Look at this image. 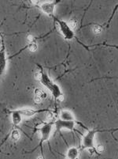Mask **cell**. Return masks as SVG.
Returning a JSON list of instances; mask_svg holds the SVG:
<instances>
[{"instance_id": "18", "label": "cell", "mask_w": 118, "mask_h": 159, "mask_svg": "<svg viewBox=\"0 0 118 159\" xmlns=\"http://www.w3.org/2000/svg\"><path fill=\"white\" fill-rule=\"evenodd\" d=\"M32 1H33V3H38V0H32Z\"/></svg>"}, {"instance_id": "15", "label": "cell", "mask_w": 118, "mask_h": 159, "mask_svg": "<svg viewBox=\"0 0 118 159\" xmlns=\"http://www.w3.org/2000/svg\"><path fill=\"white\" fill-rule=\"evenodd\" d=\"M77 24H78L77 20L75 19V18H71L70 21H69V25H70V27L73 29V30L77 28Z\"/></svg>"}, {"instance_id": "2", "label": "cell", "mask_w": 118, "mask_h": 159, "mask_svg": "<svg viewBox=\"0 0 118 159\" xmlns=\"http://www.w3.org/2000/svg\"><path fill=\"white\" fill-rule=\"evenodd\" d=\"M54 18V20H55V21L58 24L61 33L62 34V36L64 37L65 40H67V41L73 40L75 36H74L73 29L71 28L70 25H69L67 22H65V21L61 20V19H58L57 18Z\"/></svg>"}, {"instance_id": "3", "label": "cell", "mask_w": 118, "mask_h": 159, "mask_svg": "<svg viewBox=\"0 0 118 159\" xmlns=\"http://www.w3.org/2000/svg\"><path fill=\"white\" fill-rule=\"evenodd\" d=\"M54 124L53 121H49L47 123L43 124L42 126L39 128V131L40 133V141L38 147H42V145L44 142L47 141L50 139L51 131H52V127Z\"/></svg>"}, {"instance_id": "10", "label": "cell", "mask_w": 118, "mask_h": 159, "mask_svg": "<svg viewBox=\"0 0 118 159\" xmlns=\"http://www.w3.org/2000/svg\"><path fill=\"white\" fill-rule=\"evenodd\" d=\"M8 112H9V113H11L13 125L17 126V125H18V124L21 122V120H22L23 116H21L16 109L15 110H13V111H9Z\"/></svg>"}, {"instance_id": "7", "label": "cell", "mask_w": 118, "mask_h": 159, "mask_svg": "<svg viewBox=\"0 0 118 159\" xmlns=\"http://www.w3.org/2000/svg\"><path fill=\"white\" fill-rule=\"evenodd\" d=\"M56 4H57L56 2H45V3H43L42 4H40V8L46 14L53 16Z\"/></svg>"}, {"instance_id": "16", "label": "cell", "mask_w": 118, "mask_h": 159, "mask_svg": "<svg viewBox=\"0 0 118 159\" xmlns=\"http://www.w3.org/2000/svg\"><path fill=\"white\" fill-rule=\"evenodd\" d=\"M92 31L95 34H100L102 31V27L100 25H95V26H93V28H92Z\"/></svg>"}, {"instance_id": "14", "label": "cell", "mask_w": 118, "mask_h": 159, "mask_svg": "<svg viewBox=\"0 0 118 159\" xmlns=\"http://www.w3.org/2000/svg\"><path fill=\"white\" fill-rule=\"evenodd\" d=\"M28 49L31 51V52H35V51L37 50V44L35 43V41H32V42H30V43H28Z\"/></svg>"}, {"instance_id": "13", "label": "cell", "mask_w": 118, "mask_h": 159, "mask_svg": "<svg viewBox=\"0 0 118 159\" xmlns=\"http://www.w3.org/2000/svg\"><path fill=\"white\" fill-rule=\"evenodd\" d=\"M20 131H18V130H17V129H14V130L11 132V139H12V140L17 142L20 139Z\"/></svg>"}, {"instance_id": "5", "label": "cell", "mask_w": 118, "mask_h": 159, "mask_svg": "<svg viewBox=\"0 0 118 159\" xmlns=\"http://www.w3.org/2000/svg\"><path fill=\"white\" fill-rule=\"evenodd\" d=\"M76 120H65L61 119H58L54 122L56 130L58 131H61L62 129L69 130V131H76Z\"/></svg>"}, {"instance_id": "11", "label": "cell", "mask_w": 118, "mask_h": 159, "mask_svg": "<svg viewBox=\"0 0 118 159\" xmlns=\"http://www.w3.org/2000/svg\"><path fill=\"white\" fill-rule=\"evenodd\" d=\"M59 118L61 120H75L73 113L69 110H63L61 112Z\"/></svg>"}, {"instance_id": "8", "label": "cell", "mask_w": 118, "mask_h": 159, "mask_svg": "<svg viewBox=\"0 0 118 159\" xmlns=\"http://www.w3.org/2000/svg\"><path fill=\"white\" fill-rule=\"evenodd\" d=\"M6 64H7V57H6L4 42H3V40H2V47H1V75L3 74L6 71Z\"/></svg>"}, {"instance_id": "9", "label": "cell", "mask_w": 118, "mask_h": 159, "mask_svg": "<svg viewBox=\"0 0 118 159\" xmlns=\"http://www.w3.org/2000/svg\"><path fill=\"white\" fill-rule=\"evenodd\" d=\"M34 101L35 103H40L41 101L44 100L47 97V94L45 91H43L41 89H35L34 92Z\"/></svg>"}, {"instance_id": "6", "label": "cell", "mask_w": 118, "mask_h": 159, "mask_svg": "<svg viewBox=\"0 0 118 159\" xmlns=\"http://www.w3.org/2000/svg\"><path fill=\"white\" fill-rule=\"evenodd\" d=\"M16 110H17L23 117H27V118L32 117V116H35V115H36L37 113H40V112L47 111V109H43V110H41V109H33V108H21V109H16Z\"/></svg>"}, {"instance_id": "4", "label": "cell", "mask_w": 118, "mask_h": 159, "mask_svg": "<svg viewBox=\"0 0 118 159\" xmlns=\"http://www.w3.org/2000/svg\"><path fill=\"white\" fill-rule=\"evenodd\" d=\"M107 131H98V130H89L88 133L83 137L82 139V149H92L95 147V136L96 133Z\"/></svg>"}, {"instance_id": "1", "label": "cell", "mask_w": 118, "mask_h": 159, "mask_svg": "<svg viewBox=\"0 0 118 159\" xmlns=\"http://www.w3.org/2000/svg\"><path fill=\"white\" fill-rule=\"evenodd\" d=\"M40 67V71L36 74V78L40 82L41 84L43 86H45L46 88L48 90L50 91L51 94L53 95L54 99L57 101H62L64 99V95L61 90L60 86L54 83L51 78L47 74V72L43 69L42 67Z\"/></svg>"}, {"instance_id": "17", "label": "cell", "mask_w": 118, "mask_h": 159, "mask_svg": "<svg viewBox=\"0 0 118 159\" xmlns=\"http://www.w3.org/2000/svg\"><path fill=\"white\" fill-rule=\"evenodd\" d=\"M96 151L98 152V153H102L103 150H104V147L102 145H98L97 147H95Z\"/></svg>"}, {"instance_id": "12", "label": "cell", "mask_w": 118, "mask_h": 159, "mask_svg": "<svg viewBox=\"0 0 118 159\" xmlns=\"http://www.w3.org/2000/svg\"><path fill=\"white\" fill-rule=\"evenodd\" d=\"M79 154H80V151H79L78 148H76V147H71V148L69 149L68 152H67L66 158L69 159H75L78 158Z\"/></svg>"}]
</instances>
